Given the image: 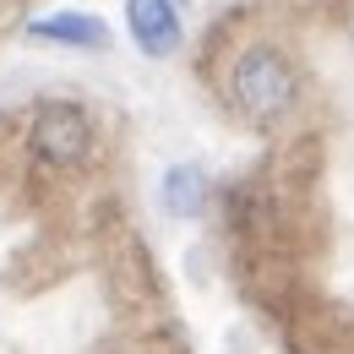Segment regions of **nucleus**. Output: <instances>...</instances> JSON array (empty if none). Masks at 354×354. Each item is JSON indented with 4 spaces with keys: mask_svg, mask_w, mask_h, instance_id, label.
<instances>
[{
    "mask_svg": "<svg viewBox=\"0 0 354 354\" xmlns=\"http://www.w3.org/2000/svg\"><path fill=\"white\" fill-rule=\"evenodd\" d=\"M33 147L44 153L49 164L77 169V164L88 158V147H93L88 115H82L77 104H44V109H39V120H33Z\"/></svg>",
    "mask_w": 354,
    "mask_h": 354,
    "instance_id": "obj_2",
    "label": "nucleus"
},
{
    "mask_svg": "<svg viewBox=\"0 0 354 354\" xmlns=\"http://www.w3.org/2000/svg\"><path fill=\"white\" fill-rule=\"evenodd\" d=\"M234 98H240V109L251 115V120H278L289 104H295V71H289V60L278 55V49H245L240 60H234Z\"/></svg>",
    "mask_w": 354,
    "mask_h": 354,
    "instance_id": "obj_1",
    "label": "nucleus"
},
{
    "mask_svg": "<svg viewBox=\"0 0 354 354\" xmlns=\"http://www.w3.org/2000/svg\"><path fill=\"white\" fill-rule=\"evenodd\" d=\"M33 39H55V44H71V49H109V28L98 17H82V11H60V17L33 22Z\"/></svg>",
    "mask_w": 354,
    "mask_h": 354,
    "instance_id": "obj_4",
    "label": "nucleus"
},
{
    "mask_svg": "<svg viewBox=\"0 0 354 354\" xmlns=\"http://www.w3.org/2000/svg\"><path fill=\"white\" fill-rule=\"evenodd\" d=\"M164 207L180 213V218H196L207 207V180H202V169H191V164L169 169L164 175Z\"/></svg>",
    "mask_w": 354,
    "mask_h": 354,
    "instance_id": "obj_5",
    "label": "nucleus"
},
{
    "mask_svg": "<svg viewBox=\"0 0 354 354\" xmlns=\"http://www.w3.org/2000/svg\"><path fill=\"white\" fill-rule=\"evenodd\" d=\"M126 28H131L136 49L153 55V60H164V55L180 49V11H175V0H126Z\"/></svg>",
    "mask_w": 354,
    "mask_h": 354,
    "instance_id": "obj_3",
    "label": "nucleus"
}]
</instances>
